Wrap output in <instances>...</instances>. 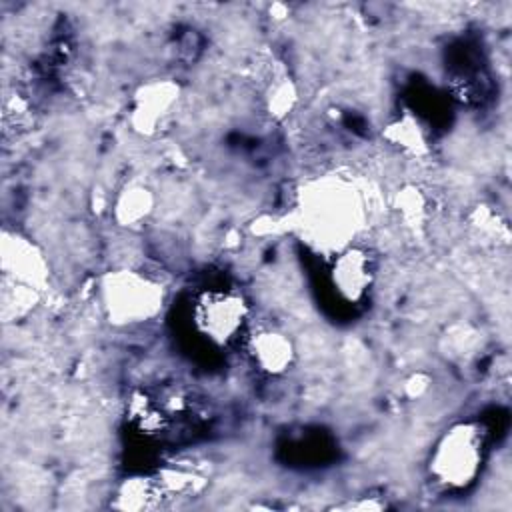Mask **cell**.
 <instances>
[{"instance_id": "6da1fadb", "label": "cell", "mask_w": 512, "mask_h": 512, "mask_svg": "<svg viewBox=\"0 0 512 512\" xmlns=\"http://www.w3.org/2000/svg\"><path fill=\"white\" fill-rule=\"evenodd\" d=\"M302 218L314 242L336 252L350 246L362 218L358 192L340 180H324L304 194Z\"/></svg>"}, {"instance_id": "7a4b0ae2", "label": "cell", "mask_w": 512, "mask_h": 512, "mask_svg": "<svg viewBox=\"0 0 512 512\" xmlns=\"http://www.w3.org/2000/svg\"><path fill=\"white\" fill-rule=\"evenodd\" d=\"M100 304L116 326H136L152 320L164 302L162 286L134 270H114L100 280Z\"/></svg>"}, {"instance_id": "3957f363", "label": "cell", "mask_w": 512, "mask_h": 512, "mask_svg": "<svg viewBox=\"0 0 512 512\" xmlns=\"http://www.w3.org/2000/svg\"><path fill=\"white\" fill-rule=\"evenodd\" d=\"M484 454V432L462 422L448 428L430 454V476L444 488H466L478 474Z\"/></svg>"}, {"instance_id": "277c9868", "label": "cell", "mask_w": 512, "mask_h": 512, "mask_svg": "<svg viewBox=\"0 0 512 512\" xmlns=\"http://www.w3.org/2000/svg\"><path fill=\"white\" fill-rule=\"evenodd\" d=\"M196 330L214 346H228L240 338L248 322V304L236 290L208 288L192 308Z\"/></svg>"}, {"instance_id": "5b68a950", "label": "cell", "mask_w": 512, "mask_h": 512, "mask_svg": "<svg viewBox=\"0 0 512 512\" xmlns=\"http://www.w3.org/2000/svg\"><path fill=\"white\" fill-rule=\"evenodd\" d=\"M180 100V88L172 80H154L144 84L132 106V124L142 134L160 130L176 112Z\"/></svg>"}, {"instance_id": "8992f818", "label": "cell", "mask_w": 512, "mask_h": 512, "mask_svg": "<svg viewBox=\"0 0 512 512\" xmlns=\"http://www.w3.org/2000/svg\"><path fill=\"white\" fill-rule=\"evenodd\" d=\"M2 270L4 278L26 284L34 290H40L48 278V266L42 252L20 234H4Z\"/></svg>"}, {"instance_id": "52a82bcc", "label": "cell", "mask_w": 512, "mask_h": 512, "mask_svg": "<svg viewBox=\"0 0 512 512\" xmlns=\"http://www.w3.org/2000/svg\"><path fill=\"white\" fill-rule=\"evenodd\" d=\"M332 286L348 302H358L370 288L374 278L372 258L354 246L336 252L332 262Z\"/></svg>"}, {"instance_id": "ba28073f", "label": "cell", "mask_w": 512, "mask_h": 512, "mask_svg": "<svg viewBox=\"0 0 512 512\" xmlns=\"http://www.w3.org/2000/svg\"><path fill=\"white\" fill-rule=\"evenodd\" d=\"M250 356L260 370L280 374L292 364L294 346L286 334L278 330H262L250 338Z\"/></svg>"}, {"instance_id": "9c48e42d", "label": "cell", "mask_w": 512, "mask_h": 512, "mask_svg": "<svg viewBox=\"0 0 512 512\" xmlns=\"http://www.w3.org/2000/svg\"><path fill=\"white\" fill-rule=\"evenodd\" d=\"M154 210V194L144 184H128L114 202V218L120 226H140Z\"/></svg>"}, {"instance_id": "30bf717a", "label": "cell", "mask_w": 512, "mask_h": 512, "mask_svg": "<svg viewBox=\"0 0 512 512\" xmlns=\"http://www.w3.org/2000/svg\"><path fill=\"white\" fill-rule=\"evenodd\" d=\"M162 500H164V494L156 478L134 476V478H126L118 486L112 506L120 510H148L158 506Z\"/></svg>"}, {"instance_id": "8fae6325", "label": "cell", "mask_w": 512, "mask_h": 512, "mask_svg": "<svg viewBox=\"0 0 512 512\" xmlns=\"http://www.w3.org/2000/svg\"><path fill=\"white\" fill-rule=\"evenodd\" d=\"M164 498H188L196 496L204 488V478L196 470L188 468H164L156 476Z\"/></svg>"}]
</instances>
